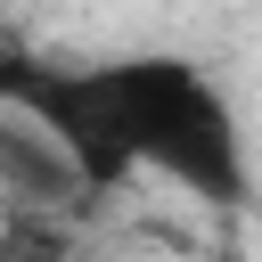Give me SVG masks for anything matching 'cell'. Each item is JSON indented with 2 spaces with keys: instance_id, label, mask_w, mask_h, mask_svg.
Segmentation results:
<instances>
[{
  "instance_id": "3",
  "label": "cell",
  "mask_w": 262,
  "mask_h": 262,
  "mask_svg": "<svg viewBox=\"0 0 262 262\" xmlns=\"http://www.w3.org/2000/svg\"><path fill=\"white\" fill-rule=\"evenodd\" d=\"M0 262H82V237L57 213H8L0 221Z\"/></svg>"
},
{
  "instance_id": "1",
  "label": "cell",
  "mask_w": 262,
  "mask_h": 262,
  "mask_svg": "<svg viewBox=\"0 0 262 262\" xmlns=\"http://www.w3.org/2000/svg\"><path fill=\"white\" fill-rule=\"evenodd\" d=\"M0 98L49 123V139L74 156L90 196L123 188L131 172H156L213 213L246 205V131L229 90L196 57L131 49L98 66H57V57L0 49Z\"/></svg>"
},
{
  "instance_id": "2",
  "label": "cell",
  "mask_w": 262,
  "mask_h": 262,
  "mask_svg": "<svg viewBox=\"0 0 262 262\" xmlns=\"http://www.w3.org/2000/svg\"><path fill=\"white\" fill-rule=\"evenodd\" d=\"M74 196H90L82 172H74V156L49 139V123H33L25 106L0 98V205L8 213H57Z\"/></svg>"
}]
</instances>
